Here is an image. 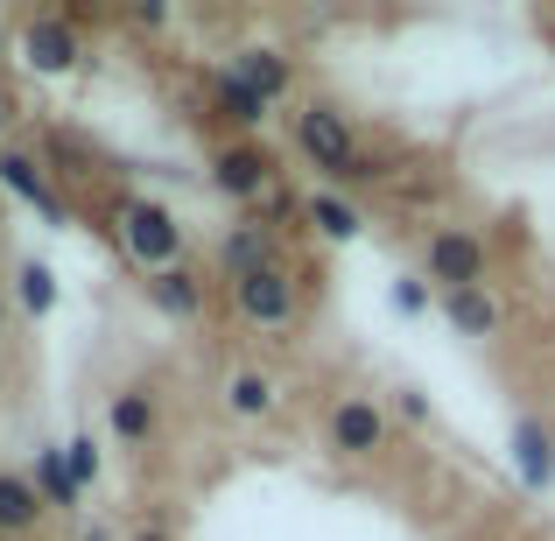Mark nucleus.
Returning a JSON list of instances; mask_svg holds the SVG:
<instances>
[{"instance_id":"nucleus-1","label":"nucleus","mask_w":555,"mask_h":541,"mask_svg":"<svg viewBox=\"0 0 555 541\" xmlns=\"http://www.w3.org/2000/svg\"><path fill=\"white\" fill-rule=\"evenodd\" d=\"M288 141H296V155L310 169H324L331 190H366V183H387L393 177L387 155L359 149V127H352V113H345L338 99H302L296 120H288Z\"/></svg>"},{"instance_id":"nucleus-2","label":"nucleus","mask_w":555,"mask_h":541,"mask_svg":"<svg viewBox=\"0 0 555 541\" xmlns=\"http://www.w3.org/2000/svg\"><path fill=\"white\" fill-rule=\"evenodd\" d=\"M113 240H120V254L134 260L141 274H163V268H177V260H190L183 218L169 211L163 197H141V190H120V197H113Z\"/></svg>"},{"instance_id":"nucleus-3","label":"nucleus","mask_w":555,"mask_h":541,"mask_svg":"<svg viewBox=\"0 0 555 541\" xmlns=\"http://www.w3.org/2000/svg\"><path fill=\"white\" fill-rule=\"evenodd\" d=\"M422 282L436 296H457V288H492V246L478 226H429L422 232Z\"/></svg>"},{"instance_id":"nucleus-4","label":"nucleus","mask_w":555,"mask_h":541,"mask_svg":"<svg viewBox=\"0 0 555 541\" xmlns=\"http://www.w3.org/2000/svg\"><path fill=\"white\" fill-rule=\"evenodd\" d=\"M232 288V317H240L246 331H260V338H288V331L302 324V282L296 268H260V274H240Z\"/></svg>"},{"instance_id":"nucleus-5","label":"nucleus","mask_w":555,"mask_h":541,"mask_svg":"<svg viewBox=\"0 0 555 541\" xmlns=\"http://www.w3.org/2000/svg\"><path fill=\"white\" fill-rule=\"evenodd\" d=\"M324 450L338 464H373L393 450V415L387 401H373V394H338V401L324 408Z\"/></svg>"},{"instance_id":"nucleus-6","label":"nucleus","mask_w":555,"mask_h":541,"mask_svg":"<svg viewBox=\"0 0 555 541\" xmlns=\"http://www.w3.org/2000/svg\"><path fill=\"white\" fill-rule=\"evenodd\" d=\"M204 183H211L218 197H232L240 211H254V204L268 197L274 183H282V163H274L260 141H225V149L204 163Z\"/></svg>"},{"instance_id":"nucleus-7","label":"nucleus","mask_w":555,"mask_h":541,"mask_svg":"<svg viewBox=\"0 0 555 541\" xmlns=\"http://www.w3.org/2000/svg\"><path fill=\"white\" fill-rule=\"evenodd\" d=\"M14 56H22L36 78H70V70L85 64V36H78V22H64L56 8H42V14H28V22L14 28Z\"/></svg>"},{"instance_id":"nucleus-8","label":"nucleus","mask_w":555,"mask_h":541,"mask_svg":"<svg viewBox=\"0 0 555 541\" xmlns=\"http://www.w3.org/2000/svg\"><path fill=\"white\" fill-rule=\"evenodd\" d=\"M282 373H268V365L254 359H232L225 373H218V408H225L232 422H268L274 408H282Z\"/></svg>"},{"instance_id":"nucleus-9","label":"nucleus","mask_w":555,"mask_h":541,"mask_svg":"<svg viewBox=\"0 0 555 541\" xmlns=\"http://www.w3.org/2000/svg\"><path fill=\"white\" fill-rule=\"evenodd\" d=\"M0 190H8L14 204H28V211H42L56 232L70 226V204L56 197V183H50V163H42V155H28V149H0Z\"/></svg>"},{"instance_id":"nucleus-10","label":"nucleus","mask_w":555,"mask_h":541,"mask_svg":"<svg viewBox=\"0 0 555 541\" xmlns=\"http://www.w3.org/2000/svg\"><path fill=\"white\" fill-rule=\"evenodd\" d=\"M506 450H514V478L528 492H555V429L542 415H528L520 408L514 422H506Z\"/></svg>"},{"instance_id":"nucleus-11","label":"nucleus","mask_w":555,"mask_h":541,"mask_svg":"<svg viewBox=\"0 0 555 541\" xmlns=\"http://www.w3.org/2000/svg\"><path fill=\"white\" fill-rule=\"evenodd\" d=\"M155 429H163V408H155V387H141V379H127V387L106 394V436L120 450H149Z\"/></svg>"},{"instance_id":"nucleus-12","label":"nucleus","mask_w":555,"mask_h":541,"mask_svg":"<svg viewBox=\"0 0 555 541\" xmlns=\"http://www.w3.org/2000/svg\"><path fill=\"white\" fill-rule=\"evenodd\" d=\"M225 70L246 85V92H260L268 106H282V99L296 92V56H288V50H268V42H240V50L225 56Z\"/></svg>"},{"instance_id":"nucleus-13","label":"nucleus","mask_w":555,"mask_h":541,"mask_svg":"<svg viewBox=\"0 0 555 541\" xmlns=\"http://www.w3.org/2000/svg\"><path fill=\"white\" fill-rule=\"evenodd\" d=\"M288 246L274 240L260 218H240V226L218 232V268H225V282H240V274H260V268H282Z\"/></svg>"},{"instance_id":"nucleus-14","label":"nucleus","mask_w":555,"mask_h":541,"mask_svg":"<svg viewBox=\"0 0 555 541\" xmlns=\"http://www.w3.org/2000/svg\"><path fill=\"white\" fill-rule=\"evenodd\" d=\"M141 296H149V310L169 317V324H197L204 317V274L190 268V260H177V268H163V274H141Z\"/></svg>"},{"instance_id":"nucleus-15","label":"nucleus","mask_w":555,"mask_h":541,"mask_svg":"<svg viewBox=\"0 0 555 541\" xmlns=\"http://www.w3.org/2000/svg\"><path fill=\"white\" fill-rule=\"evenodd\" d=\"M436 310H443V324L457 331V338H472V345H492L506 331V302L492 296V288H457V296H436Z\"/></svg>"},{"instance_id":"nucleus-16","label":"nucleus","mask_w":555,"mask_h":541,"mask_svg":"<svg viewBox=\"0 0 555 541\" xmlns=\"http://www.w3.org/2000/svg\"><path fill=\"white\" fill-rule=\"evenodd\" d=\"M8 296H14V310H22L28 324H50V317L64 310V282H56V268H50V260H36V254L14 260Z\"/></svg>"},{"instance_id":"nucleus-17","label":"nucleus","mask_w":555,"mask_h":541,"mask_svg":"<svg viewBox=\"0 0 555 541\" xmlns=\"http://www.w3.org/2000/svg\"><path fill=\"white\" fill-rule=\"evenodd\" d=\"M211 113L232 127V141H254L260 127H268V113H274V106H268L260 92H246V85L232 78L225 64H218V70H211Z\"/></svg>"},{"instance_id":"nucleus-18","label":"nucleus","mask_w":555,"mask_h":541,"mask_svg":"<svg viewBox=\"0 0 555 541\" xmlns=\"http://www.w3.org/2000/svg\"><path fill=\"white\" fill-rule=\"evenodd\" d=\"M302 226L324 246H352L359 232H366V218H359V204L345 197V190H310V197H302Z\"/></svg>"},{"instance_id":"nucleus-19","label":"nucleus","mask_w":555,"mask_h":541,"mask_svg":"<svg viewBox=\"0 0 555 541\" xmlns=\"http://www.w3.org/2000/svg\"><path fill=\"white\" fill-rule=\"evenodd\" d=\"M42 492H36V478L28 472H0V541H36L42 528Z\"/></svg>"},{"instance_id":"nucleus-20","label":"nucleus","mask_w":555,"mask_h":541,"mask_svg":"<svg viewBox=\"0 0 555 541\" xmlns=\"http://www.w3.org/2000/svg\"><path fill=\"white\" fill-rule=\"evenodd\" d=\"M28 478H36V492H42V506H50V514H85V500H92V492L70 478L64 443H42L36 464H28Z\"/></svg>"},{"instance_id":"nucleus-21","label":"nucleus","mask_w":555,"mask_h":541,"mask_svg":"<svg viewBox=\"0 0 555 541\" xmlns=\"http://www.w3.org/2000/svg\"><path fill=\"white\" fill-rule=\"evenodd\" d=\"M64 464H70V478H78L85 492H99V478H106V443H99L92 429L64 436Z\"/></svg>"},{"instance_id":"nucleus-22","label":"nucleus","mask_w":555,"mask_h":541,"mask_svg":"<svg viewBox=\"0 0 555 541\" xmlns=\"http://www.w3.org/2000/svg\"><path fill=\"white\" fill-rule=\"evenodd\" d=\"M246 218H260V226H268L274 240H282V232H302V197H296L288 183H274V190H268V197H260Z\"/></svg>"},{"instance_id":"nucleus-23","label":"nucleus","mask_w":555,"mask_h":541,"mask_svg":"<svg viewBox=\"0 0 555 541\" xmlns=\"http://www.w3.org/2000/svg\"><path fill=\"white\" fill-rule=\"evenodd\" d=\"M387 415H393V422H408V429H436V401L415 387V379H408V387H393Z\"/></svg>"},{"instance_id":"nucleus-24","label":"nucleus","mask_w":555,"mask_h":541,"mask_svg":"<svg viewBox=\"0 0 555 541\" xmlns=\"http://www.w3.org/2000/svg\"><path fill=\"white\" fill-rule=\"evenodd\" d=\"M387 302H393V310L408 317V324H415V317H429V310H436V288L422 282V274H401V282L387 288Z\"/></svg>"},{"instance_id":"nucleus-25","label":"nucleus","mask_w":555,"mask_h":541,"mask_svg":"<svg viewBox=\"0 0 555 541\" xmlns=\"http://www.w3.org/2000/svg\"><path fill=\"white\" fill-rule=\"evenodd\" d=\"M127 22H134V28H163L169 8H163V0H149V8H127Z\"/></svg>"},{"instance_id":"nucleus-26","label":"nucleus","mask_w":555,"mask_h":541,"mask_svg":"<svg viewBox=\"0 0 555 541\" xmlns=\"http://www.w3.org/2000/svg\"><path fill=\"white\" fill-rule=\"evenodd\" d=\"M127 541H177V528H163V520H141V528L127 534Z\"/></svg>"},{"instance_id":"nucleus-27","label":"nucleus","mask_w":555,"mask_h":541,"mask_svg":"<svg viewBox=\"0 0 555 541\" xmlns=\"http://www.w3.org/2000/svg\"><path fill=\"white\" fill-rule=\"evenodd\" d=\"M14 113H22V106H14V92L0 85V149H8V127H14Z\"/></svg>"},{"instance_id":"nucleus-28","label":"nucleus","mask_w":555,"mask_h":541,"mask_svg":"<svg viewBox=\"0 0 555 541\" xmlns=\"http://www.w3.org/2000/svg\"><path fill=\"white\" fill-rule=\"evenodd\" d=\"M8 310H14V296L0 288V345H8Z\"/></svg>"},{"instance_id":"nucleus-29","label":"nucleus","mask_w":555,"mask_h":541,"mask_svg":"<svg viewBox=\"0 0 555 541\" xmlns=\"http://www.w3.org/2000/svg\"><path fill=\"white\" fill-rule=\"evenodd\" d=\"M0 56H8V22H0Z\"/></svg>"}]
</instances>
